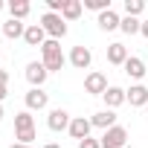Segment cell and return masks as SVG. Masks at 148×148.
Listing matches in <instances>:
<instances>
[{
	"label": "cell",
	"instance_id": "18",
	"mask_svg": "<svg viewBox=\"0 0 148 148\" xmlns=\"http://www.w3.org/2000/svg\"><path fill=\"white\" fill-rule=\"evenodd\" d=\"M82 12H84V3H82V0H67L64 9H61V18H64V21H79Z\"/></svg>",
	"mask_w": 148,
	"mask_h": 148
},
{
	"label": "cell",
	"instance_id": "19",
	"mask_svg": "<svg viewBox=\"0 0 148 148\" xmlns=\"http://www.w3.org/2000/svg\"><path fill=\"white\" fill-rule=\"evenodd\" d=\"M23 32H26V26H23V21H15V18H9V21L3 23V35H6V38H12V41H18V38H23Z\"/></svg>",
	"mask_w": 148,
	"mask_h": 148
},
{
	"label": "cell",
	"instance_id": "10",
	"mask_svg": "<svg viewBox=\"0 0 148 148\" xmlns=\"http://www.w3.org/2000/svg\"><path fill=\"white\" fill-rule=\"evenodd\" d=\"M84 90L93 93V96H105V90H108V79L102 76V73H90V76L84 79Z\"/></svg>",
	"mask_w": 148,
	"mask_h": 148
},
{
	"label": "cell",
	"instance_id": "21",
	"mask_svg": "<svg viewBox=\"0 0 148 148\" xmlns=\"http://www.w3.org/2000/svg\"><path fill=\"white\" fill-rule=\"evenodd\" d=\"M139 26H142V21L128 18V15H125V18H122V23H119V29H122L125 35H136V32H139Z\"/></svg>",
	"mask_w": 148,
	"mask_h": 148
},
{
	"label": "cell",
	"instance_id": "23",
	"mask_svg": "<svg viewBox=\"0 0 148 148\" xmlns=\"http://www.w3.org/2000/svg\"><path fill=\"white\" fill-rule=\"evenodd\" d=\"M82 3H84V9H93V12H108L110 9V0H82Z\"/></svg>",
	"mask_w": 148,
	"mask_h": 148
},
{
	"label": "cell",
	"instance_id": "32",
	"mask_svg": "<svg viewBox=\"0 0 148 148\" xmlns=\"http://www.w3.org/2000/svg\"><path fill=\"white\" fill-rule=\"evenodd\" d=\"M145 110H148V105H145Z\"/></svg>",
	"mask_w": 148,
	"mask_h": 148
},
{
	"label": "cell",
	"instance_id": "16",
	"mask_svg": "<svg viewBox=\"0 0 148 148\" xmlns=\"http://www.w3.org/2000/svg\"><path fill=\"white\" fill-rule=\"evenodd\" d=\"M125 73H128V79H134V82H139L145 73H148V67L142 64V58H136V55H131L128 61H125Z\"/></svg>",
	"mask_w": 148,
	"mask_h": 148
},
{
	"label": "cell",
	"instance_id": "8",
	"mask_svg": "<svg viewBox=\"0 0 148 148\" xmlns=\"http://www.w3.org/2000/svg\"><path fill=\"white\" fill-rule=\"evenodd\" d=\"M90 61H93V52H90L87 47H73V49H70V64L76 67V70H87Z\"/></svg>",
	"mask_w": 148,
	"mask_h": 148
},
{
	"label": "cell",
	"instance_id": "20",
	"mask_svg": "<svg viewBox=\"0 0 148 148\" xmlns=\"http://www.w3.org/2000/svg\"><path fill=\"white\" fill-rule=\"evenodd\" d=\"M29 12H32V6L26 3V0H12V3H9V15H12L15 21H23Z\"/></svg>",
	"mask_w": 148,
	"mask_h": 148
},
{
	"label": "cell",
	"instance_id": "30",
	"mask_svg": "<svg viewBox=\"0 0 148 148\" xmlns=\"http://www.w3.org/2000/svg\"><path fill=\"white\" fill-rule=\"evenodd\" d=\"M3 9H9V6H6V3H3V0H0V12H3Z\"/></svg>",
	"mask_w": 148,
	"mask_h": 148
},
{
	"label": "cell",
	"instance_id": "7",
	"mask_svg": "<svg viewBox=\"0 0 148 148\" xmlns=\"http://www.w3.org/2000/svg\"><path fill=\"white\" fill-rule=\"evenodd\" d=\"M23 102H26V110H44V108L49 105V96H47L41 87H32V90L23 96Z\"/></svg>",
	"mask_w": 148,
	"mask_h": 148
},
{
	"label": "cell",
	"instance_id": "15",
	"mask_svg": "<svg viewBox=\"0 0 148 148\" xmlns=\"http://www.w3.org/2000/svg\"><path fill=\"white\" fill-rule=\"evenodd\" d=\"M102 99H105L108 110H116L119 105H125V102H128V96H125V90H122V87H108Z\"/></svg>",
	"mask_w": 148,
	"mask_h": 148
},
{
	"label": "cell",
	"instance_id": "25",
	"mask_svg": "<svg viewBox=\"0 0 148 148\" xmlns=\"http://www.w3.org/2000/svg\"><path fill=\"white\" fill-rule=\"evenodd\" d=\"M6 84H9V73L0 70V87H6Z\"/></svg>",
	"mask_w": 148,
	"mask_h": 148
},
{
	"label": "cell",
	"instance_id": "1",
	"mask_svg": "<svg viewBox=\"0 0 148 148\" xmlns=\"http://www.w3.org/2000/svg\"><path fill=\"white\" fill-rule=\"evenodd\" d=\"M41 55H44V67H47L49 73H58V70L67 64V58H64V52H61V44L52 41V38H47V44L41 47Z\"/></svg>",
	"mask_w": 148,
	"mask_h": 148
},
{
	"label": "cell",
	"instance_id": "2",
	"mask_svg": "<svg viewBox=\"0 0 148 148\" xmlns=\"http://www.w3.org/2000/svg\"><path fill=\"white\" fill-rule=\"evenodd\" d=\"M15 139H18L21 145H29V142L35 139V119H32L29 110H21V113L15 116Z\"/></svg>",
	"mask_w": 148,
	"mask_h": 148
},
{
	"label": "cell",
	"instance_id": "17",
	"mask_svg": "<svg viewBox=\"0 0 148 148\" xmlns=\"http://www.w3.org/2000/svg\"><path fill=\"white\" fill-rule=\"evenodd\" d=\"M90 122H93V128L110 131V128L116 125V113H113V110H99V113H93V116H90Z\"/></svg>",
	"mask_w": 148,
	"mask_h": 148
},
{
	"label": "cell",
	"instance_id": "6",
	"mask_svg": "<svg viewBox=\"0 0 148 148\" xmlns=\"http://www.w3.org/2000/svg\"><path fill=\"white\" fill-rule=\"evenodd\" d=\"M70 113L64 110V108H52L49 110V116H47V125H49V131H67L70 128Z\"/></svg>",
	"mask_w": 148,
	"mask_h": 148
},
{
	"label": "cell",
	"instance_id": "31",
	"mask_svg": "<svg viewBox=\"0 0 148 148\" xmlns=\"http://www.w3.org/2000/svg\"><path fill=\"white\" fill-rule=\"evenodd\" d=\"M0 119H3V105H0Z\"/></svg>",
	"mask_w": 148,
	"mask_h": 148
},
{
	"label": "cell",
	"instance_id": "24",
	"mask_svg": "<svg viewBox=\"0 0 148 148\" xmlns=\"http://www.w3.org/2000/svg\"><path fill=\"white\" fill-rule=\"evenodd\" d=\"M79 148H102V142H99V139H93V136H87V139H82V142H79Z\"/></svg>",
	"mask_w": 148,
	"mask_h": 148
},
{
	"label": "cell",
	"instance_id": "28",
	"mask_svg": "<svg viewBox=\"0 0 148 148\" xmlns=\"http://www.w3.org/2000/svg\"><path fill=\"white\" fill-rule=\"evenodd\" d=\"M9 148H29V145H21V142H15V145H9Z\"/></svg>",
	"mask_w": 148,
	"mask_h": 148
},
{
	"label": "cell",
	"instance_id": "13",
	"mask_svg": "<svg viewBox=\"0 0 148 148\" xmlns=\"http://www.w3.org/2000/svg\"><path fill=\"white\" fill-rule=\"evenodd\" d=\"M125 96H128L131 108H145L148 105V87L145 84H134L131 90H125Z\"/></svg>",
	"mask_w": 148,
	"mask_h": 148
},
{
	"label": "cell",
	"instance_id": "27",
	"mask_svg": "<svg viewBox=\"0 0 148 148\" xmlns=\"http://www.w3.org/2000/svg\"><path fill=\"white\" fill-rule=\"evenodd\" d=\"M9 96V87H0V105H3V99Z\"/></svg>",
	"mask_w": 148,
	"mask_h": 148
},
{
	"label": "cell",
	"instance_id": "5",
	"mask_svg": "<svg viewBox=\"0 0 148 148\" xmlns=\"http://www.w3.org/2000/svg\"><path fill=\"white\" fill-rule=\"evenodd\" d=\"M47 79H49V70L44 67V61H29L26 64V82L32 87H44Z\"/></svg>",
	"mask_w": 148,
	"mask_h": 148
},
{
	"label": "cell",
	"instance_id": "14",
	"mask_svg": "<svg viewBox=\"0 0 148 148\" xmlns=\"http://www.w3.org/2000/svg\"><path fill=\"white\" fill-rule=\"evenodd\" d=\"M96 23H99V29H102V32H113V29H119L122 18H119L113 9H108V12H102V15L96 18Z\"/></svg>",
	"mask_w": 148,
	"mask_h": 148
},
{
	"label": "cell",
	"instance_id": "29",
	"mask_svg": "<svg viewBox=\"0 0 148 148\" xmlns=\"http://www.w3.org/2000/svg\"><path fill=\"white\" fill-rule=\"evenodd\" d=\"M44 148H61V145H55V142H49V145H44Z\"/></svg>",
	"mask_w": 148,
	"mask_h": 148
},
{
	"label": "cell",
	"instance_id": "3",
	"mask_svg": "<svg viewBox=\"0 0 148 148\" xmlns=\"http://www.w3.org/2000/svg\"><path fill=\"white\" fill-rule=\"evenodd\" d=\"M41 26H44V32H47L52 41H61V38L67 35V21H64L61 15L44 12V15H41Z\"/></svg>",
	"mask_w": 148,
	"mask_h": 148
},
{
	"label": "cell",
	"instance_id": "11",
	"mask_svg": "<svg viewBox=\"0 0 148 148\" xmlns=\"http://www.w3.org/2000/svg\"><path fill=\"white\" fill-rule=\"evenodd\" d=\"M23 41H26L29 47H44V44H47V32H44V26H41V23H29L26 32H23Z\"/></svg>",
	"mask_w": 148,
	"mask_h": 148
},
{
	"label": "cell",
	"instance_id": "22",
	"mask_svg": "<svg viewBox=\"0 0 148 148\" xmlns=\"http://www.w3.org/2000/svg\"><path fill=\"white\" fill-rule=\"evenodd\" d=\"M145 12V0H125V15L128 18H136Z\"/></svg>",
	"mask_w": 148,
	"mask_h": 148
},
{
	"label": "cell",
	"instance_id": "26",
	"mask_svg": "<svg viewBox=\"0 0 148 148\" xmlns=\"http://www.w3.org/2000/svg\"><path fill=\"white\" fill-rule=\"evenodd\" d=\"M139 35H142V38H148V21H142V26H139Z\"/></svg>",
	"mask_w": 148,
	"mask_h": 148
},
{
	"label": "cell",
	"instance_id": "12",
	"mask_svg": "<svg viewBox=\"0 0 148 148\" xmlns=\"http://www.w3.org/2000/svg\"><path fill=\"white\" fill-rule=\"evenodd\" d=\"M128 58H131V55H128V47H125V44H110V47H108V64L125 67Z\"/></svg>",
	"mask_w": 148,
	"mask_h": 148
},
{
	"label": "cell",
	"instance_id": "9",
	"mask_svg": "<svg viewBox=\"0 0 148 148\" xmlns=\"http://www.w3.org/2000/svg\"><path fill=\"white\" fill-rule=\"evenodd\" d=\"M90 128H93V122H90V119L76 116V119L70 122V128H67V131H70V136H73V139H79V142H82V139H87V136H90Z\"/></svg>",
	"mask_w": 148,
	"mask_h": 148
},
{
	"label": "cell",
	"instance_id": "4",
	"mask_svg": "<svg viewBox=\"0 0 148 148\" xmlns=\"http://www.w3.org/2000/svg\"><path fill=\"white\" fill-rule=\"evenodd\" d=\"M102 148H125V142H128V131L122 128V125H113L110 131H105L102 134Z\"/></svg>",
	"mask_w": 148,
	"mask_h": 148
}]
</instances>
